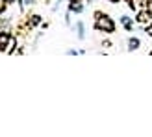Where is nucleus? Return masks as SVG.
<instances>
[{
	"instance_id": "obj_4",
	"label": "nucleus",
	"mask_w": 152,
	"mask_h": 137,
	"mask_svg": "<svg viewBox=\"0 0 152 137\" xmlns=\"http://www.w3.org/2000/svg\"><path fill=\"white\" fill-rule=\"evenodd\" d=\"M119 22H121V26H123L126 32H132L135 19H134V17H128V15H121V17H119Z\"/></svg>"
},
{
	"instance_id": "obj_11",
	"label": "nucleus",
	"mask_w": 152,
	"mask_h": 137,
	"mask_svg": "<svg viewBox=\"0 0 152 137\" xmlns=\"http://www.w3.org/2000/svg\"><path fill=\"white\" fill-rule=\"evenodd\" d=\"M143 32H145L148 37H152V22H150V24H147V26H143Z\"/></svg>"
},
{
	"instance_id": "obj_13",
	"label": "nucleus",
	"mask_w": 152,
	"mask_h": 137,
	"mask_svg": "<svg viewBox=\"0 0 152 137\" xmlns=\"http://www.w3.org/2000/svg\"><path fill=\"white\" fill-rule=\"evenodd\" d=\"M102 44H104V47H106V48H111V41H104Z\"/></svg>"
},
{
	"instance_id": "obj_7",
	"label": "nucleus",
	"mask_w": 152,
	"mask_h": 137,
	"mask_svg": "<svg viewBox=\"0 0 152 137\" xmlns=\"http://www.w3.org/2000/svg\"><path fill=\"white\" fill-rule=\"evenodd\" d=\"M71 13L74 15H82L83 9H86V6H83V2H69V7H67Z\"/></svg>"
},
{
	"instance_id": "obj_1",
	"label": "nucleus",
	"mask_w": 152,
	"mask_h": 137,
	"mask_svg": "<svg viewBox=\"0 0 152 137\" xmlns=\"http://www.w3.org/2000/svg\"><path fill=\"white\" fill-rule=\"evenodd\" d=\"M93 28L96 30V32H100V34L111 35V34H115V30H117V22L113 20L108 13L96 9L93 13Z\"/></svg>"
},
{
	"instance_id": "obj_8",
	"label": "nucleus",
	"mask_w": 152,
	"mask_h": 137,
	"mask_svg": "<svg viewBox=\"0 0 152 137\" xmlns=\"http://www.w3.org/2000/svg\"><path fill=\"white\" fill-rule=\"evenodd\" d=\"M141 48V39L139 37H130L128 39V50L134 52V50H139Z\"/></svg>"
},
{
	"instance_id": "obj_14",
	"label": "nucleus",
	"mask_w": 152,
	"mask_h": 137,
	"mask_svg": "<svg viewBox=\"0 0 152 137\" xmlns=\"http://www.w3.org/2000/svg\"><path fill=\"white\" fill-rule=\"evenodd\" d=\"M108 2H110V4H119L121 0H108Z\"/></svg>"
},
{
	"instance_id": "obj_15",
	"label": "nucleus",
	"mask_w": 152,
	"mask_h": 137,
	"mask_svg": "<svg viewBox=\"0 0 152 137\" xmlns=\"http://www.w3.org/2000/svg\"><path fill=\"white\" fill-rule=\"evenodd\" d=\"M148 9L152 11V0H150V2H148Z\"/></svg>"
},
{
	"instance_id": "obj_12",
	"label": "nucleus",
	"mask_w": 152,
	"mask_h": 137,
	"mask_svg": "<svg viewBox=\"0 0 152 137\" xmlns=\"http://www.w3.org/2000/svg\"><path fill=\"white\" fill-rule=\"evenodd\" d=\"M67 54H69V56H78V54H80V50H74V48H69V50H67Z\"/></svg>"
},
{
	"instance_id": "obj_19",
	"label": "nucleus",
	"mask_w": 152,
	"mask_h": 137,
	"mask_svg": "<svg viewBox=\"0 0 152 137\" xmlns=\"http://www.w3.org/2000/svg\"><path fill=\"white\" fill-rule=\"evenodd\" d=\"M148 54H150V56H152V50H150V52H148Z\"/></svg>"
},
{
	"instance_id": "obj_3",
	"label": "nucleus",
	"mask_w": 152,
	"mask_h": 137,
	"mask_svg": "<svg viewBox=\"0 0 152 137\" xmlns=\"http://www.w3.org/2000/svg\"><path fill=\"white\" fill-rule=\"evenodd\" d=\"M13 35L7 30H0V52H10V47L13 44Z\"/></svg>"
},
{
	"instance_id": "obj_6",
	"label": "nucleus",
	"mask_w": 152,
	"mask_h": 137,
	"mask_svg": "<svg viewBox=\"0 0 152 137\" xmlns=\"http://www.w3.org/2000/svg\"><path fill=\"white\" fill-rule=\"evenodd\" d=\"M26 22H28V26L32 28V30H35L37 26H41V24H43V19H41V15L34 13V15H30V17L26 19Z\"/></svg>"
},
{
	"instance_id": "obj_9",
	"label": "nucleus",
	"mask_w": 152,
	"mask_h": 137,
	"mask_svg": "<svg viewBox=\"0 0 152 137\" xmlns=\"http://www.w3.org/2000/svg\"><path fill=\"white\" fill-rule=\"evenodd\" d=\"M35 2H37V0H19V4H20L22 9H24V7H32Z\"/></svg>"
},
{
	"instance_id": "obj_5",
	"label": "nucleus",
	"mask_w": 152,
	"mask_h": 137,
	"mask_svg": "<svg viewBox=\"0 0 152 137\" xmlns=\"http://www.w3.org/2000/svg\"><path fill=\"white\" fill-rule=\"evenodd\" d=\"M72 28H74V32H76V37H78L80 41H83V39H86V24H83L82 20H76Z\"/></svg>"
},
{
	"instance_id": "obj_18",
	"label": "nucleus",
	"mask_w": 152,
	"mask_h": 137,
	"mask_svg": "<svg viewBox=\"0 0 152 137\" xmlns=\"http://www.w3.org/2000/svg\"><path fill=\"white\" fill-rule=\"evenodd\" d=\"M7 2H10V4H13V2H15V0H7Z\"/></svg>"
},
{
	"instance_id": "obj_10",
	"label": "nucleus",
	"mask_w": 152,
	"mask_h": 137,
	"mask_svg": "<svg viewBox=\"0 0 152 137\" xmlns=\"http://www.w3.org/2000/svg\"><path fill=\"white\" fill-rule=\"evenodd\" d=\"M7 6H10V2L7 0H0V15H4L7 11Z\"/></svg>"
},
{
	"instance_id": "obj_17",
	"label": "nucleus",
	"mask_w": 152,
	"mask_h": 137,
	"mask_svg": "<svg viewBox=\"0 0 152 137\" xmlns=\"http://www.w3.org/2000/svg\"><path fill=\"white\" fill-rule=\"evenodd\" d=\"M86 2H89V4H93V2H95V0H86Z\"/></svg>"
},
{
	"instance_id": "obj_2",
	"label": "nucleus",
	"mask_w": 152,
	"mask_h": 137,
	"mask_svg": "<svg viewBox=\"0 0 152 137\" xmlns=\"http://www.w3.org/2000/svg\"><path fill=\"white\" fill-rule=\"evenodd\" d=\"M134 19H135L137 24L147 26V24H150V22H152V11L148 9V7H141V9L135 11V17Z\"/></svg>"
},
{
	"instance_id": "obj_16",
	"label": "nucleus",
	"mask_w": 152,
	"mask_h": 137,
	"mask_svg": "<svg viewBox=\"0 0 152 137\" xmlns=\"http://www.w3.org/2000/svg\"><path fill=\"white\" fill-rule=\"evenodd\" d=\"M69 2H83V0H69Z\"/></svg>"
}]
</instances>
